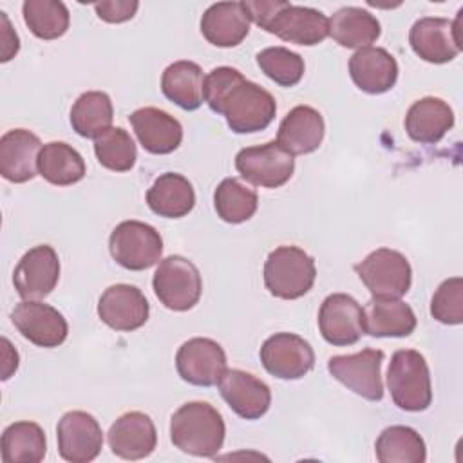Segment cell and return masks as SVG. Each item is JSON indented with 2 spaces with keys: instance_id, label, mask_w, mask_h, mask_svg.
<instances>
[{
  "instance_id": "7",
  "label": "cell",
  "mask_w": 463,
  "mask_h": 463,
  "mask_svg": "<svg viewBox=\"0 0 463 463\" xmlns=\"http://www.w3.org/2000/svg\"><path fill=\"white\" fill-rule=\"evenodd\" d=\"M152 288L159 302L172 311L192 309L203 293V279L197 266L181 255L163 259L154 273Z\"/></svg>"
},
{
  "instance_id": "9",
  "label": "cell",
  "mask_w": 463,
  "mask_h": 463,
  "mask_svg": "<svg viewBox=\"0 0 463 463\" xmlns=\"http://www.w3.org/2000/svg\"><path fill=\"white\" fill-rule=\"evenodd\" d=\"M235 168L242 179L260 188H279L295 172V159L277 141L246 146L235 156Z\"/></svg>"
},
{
  "instance_id": "36",
  "label": "cell",
  "mask_w": 463,
  "mask_h": 463,
  "mask_svg": "<svg viewBox=\"0 0 463 463\" xmlns=\"http://www.w3.org/2000/svg\"><path fill=\"white\" fill-rule=\"evenodd\" d=\"M22 14L29 31L40 40H56L63 36L71 24L67 5L58 0H25Z\"/></svg>"
},
{
  "instance_id": "21",
  "label": "cell",
  "mask_w": 463,
  "mask_h": 463,
  "mask_svg": "<svg viewBox=\"0 0 463 463\" xmlns=\"http://www.w3.org/2000/svg\"><path fill=\"white\" fill-rule=\"evenodd\" d=\"M141 146L156 156H165L179 148L183 141L181 123L157 107H143L128 116Z\"/></svg>"
},
{
  "instance_id": "18",
  "label": "cell",
  "mask_w": 463,
  "mask_h": 463,
  "mask_svg": "<svg viewBox=\"0 0 463 463\" xmlns=\"http://www.w3.org/2000/svg\"><path fill=\"white\" fill-rule=\"evenodd\" d=\"M217 385L228 407L244 420H259L271 405V391L268 383L251 373L226 369Z\"/></svg>"
},
{
  "instance_id": "10",
  "label": "cell",
  "mask_w": 463,
  "mask_h": 463,
  "mask_svg": "<svg viewBox=\"0 0 463 463\" xmlns=\"http://www.w3.org/2000/svg\"><path fill=\"white\" fill-rule=\"evenodd\" d=\"M382 362L383 351L367 347L354 354L331 356L327 360V371L335 380H338L354 394L369 402H380L383 398V383L380 373Z\"/></svg>"
},
{
  "instance_id": "28",
  "label": "cell",
  "mask_w": 463,
  "mask_h": 463,
  "mask_svg": "<svg viewBox=\"0 0 463 463\" xmlns=\"http://www.w3.org/2000/svg\"><path fill=\"white\" fill-rule=\"evenodd\" d=\"M146 204L159 217L179 219L194 210L195 192L184 175L165 172L148 188Z\"/></svg>"
},
{
  "instance_id": "35",
  "label": "cell",
  "mask_w": 463,
  "mask_h": 463,
  "mask_svg": "<svg viewBox=\"0 0 463 463\" xmlns=\"http://www.w3.org/2000/svg\"><path fill=\"white\" fill-rule=\"evenodd\" d=\"M213 206L224 222L241 224L253 217L259 206V197L255 190L248 188L239 179L226 177L213 192Z\"/></svg>"
},
{
  "instance_id": "33",
  "label": "cell",
  "mask_w": 463,
  "mask_h": 463,
  "mask_svg": "<svg viewBox=\"0 0 463 463\" xmlns=\"http://www.w3.org/2000/svg\"><path fill=\"white\" fill-rule=\"evenodd\" d=\"M114 119L110 96L101 90L83 92L71 109L72 130L87 139H96L107 132Z\"/></svg>"
},
{
  "instance_id": "17",
  "label": "cell",
  "mask_w": 463,
  "mask_h": 463,
  "mask_svg": "<svg viewBox=\"0 0 463 463\" xmlns=\"http://www.w3.org/2000/svg\"><path fill=\"white\" fill-rule=\"evenodd\" d=\"M150 306L143 291L132 284L109 286L98 300V317L116 331H134L148 320Z\"/></svg>"
},
{
  "instance_id": "23",
  "label": "cell",
  "mask_w": 463,
  "mask_h": 463,
  "mask_svg": "<svg viewBox=\"0 0 463 463\" xmlns=\"http://www.w3.org/2000/svg\"><path fill=\"white\" fill-rule=\"evenodd\" d=\"M326 134L322 114L309 105L293 107L279 125L277 143L291 156L315 152Z\"/></svg>"
},
{
  "instance_id": "1",
  "label": "cell",
  "mask_w": 463,
  "mask_h": 463,
  "mask_svg": "<svg viewBox=\"0 0 463 463\" xmlns=\"http://www.w3.org/2000/svg\"><path fill=\"white\" fill-rule=\"evenodd\" d=\"M204 101L213 112L224 116L235 134L264 130L277 112L271 92L228 65L213 69L204 78Z\"/></svg>"
},
{
  "instance_id": "26",
  "label": "cell",
  "mask_w": 463,
  "mask_h": 463,
  "mask_svg": "<svg viewBox=\"0 0 463 463\" xmlns=\"http://www.w3.org/2000/svg\"><path fill=\"white\" fill-rule=\"evenodd\" d=\"M250 33V16L242 2L212 4L201 18V34L215 47H235Z\"/></svg>"
},
{
  "instance_id": "2",
  "label": "cell",
  "mask_w": 463,
  "mask_h": 463,
  "mask_svg": "<svg viewBox=\"0 0 463 463\" xmlns=\"http://www.w3.org/2000/svg\"><path fill=\"white\" fill-rule=\"evenodd\" d=\"M242 5L250 20L284 42L311 47L329 36V18L318 9L282 0H250Z\"/></svg>"
},
{
  "instance_id": "42",
  "label": "cell",
  "mask_w": 463,
  "mask_h": 463,
  "mask_svg": "<svg viewBox=\"0 0 463 463\" xmlns=\"http://www.w3.org/2000/svg\"><path fill=\"white\" fill-rule=\"evenodd\" d=\"M2 380H7L18 369V353L5 336L2 338Z\"/></svg>"
},
{
  "instance_id": "6",
  "label": "cell",
  "mask_w": 463,
  "mask_h": 463,
  "mask_svg": "<svg viewBox=\"0 0 463 463\" xmlns=\"http://www.w3.org/2000/svg\"><path fill=\"white\" fill-rule=\"evenodd\" d=\"M354 271L373 298H402L412 282V269L407 257L391 248L371 251Z\"/></svg>"
},
{
  "instance_id": "24",
  "label": "cell",
  "mask_w": 463,
  "mask_h": 463,
  "mask_svg": "<svg viewBox=\"0 0 463 463\" xmlns=\"http://www.w3.org/2000/svg\"><path fill=\"white\" fill-rule=\"evenodd\" d=\"M349 76L353 83L367 94H383L398 80V63L383 47L358 49L349 58Z\"/></svg>"
},
{
  "instance_id": "15",
  "label": "cell",
  "mask_w": 463,
  "mask_h": 463,
  "mask_svg": "<svg viewBox=\"0 0 463 463\" xmlns=\"http://www.w3.org/2000/svg\"><path fill=\"white\" fill-rule=\"evenodd\" d=\"M175 369L184 382L212 387L219 383L226 371V353L215 340L195 336L177 349Z\"/></svg>"
},
{
  "instance_id": "34",
  "label": "cell",
  "mask_w": 463,
  "mask_h": 463,
  "mask_svg": "<svg viewBox=\"0 0 463 463\" xmlns=\"http://www.w3.org/2000/svg\"><path fill=\"white\" fill-rule=\"evenodd\" d=\"M380 463H423L427 447L423 438L407 425H391L382 430L374 443Z\"/></svg>"
},
{
  "instance_id": "38",
  "label": "cell",
  "mask_w": 463,
  "mask_h": 463,
  "mask_svg": "<svg viewBox=\"0 0 463 463\" xmlns=\"http://www.w3.org/2000/svg\"><path fill=\"white\" fill-rule=\"evenodd\" d=\"M260 71L280 87H293L304 76V58L286 47H266L257 52Z\"/></svg>"
},
{
  "instance_id": "4",
  "label": "cell",
  "mask_w": 463,
  "mask_h": 463,
  "mask_svg": "<svg viewBox=\"0 0 463 463\" xmlns=\"http://www.w3.org/2000/svg\"><path fill=\"white\" fill-rule=\"evenodd\" d=\"M387 387L398 409L425 411L432 402L430 371L425 356L416 349H398L389 362Z\"/></svg>"
},
{
  "instance_id": "16",
  "label": "cell",
  "mask_w": 463,
  "mask_h": 463,
  "mask_svg": "<svg viewBox=\"0 0 463 463\" xmlns=\"http://www.w3.org/2000/svg\"><path fill=\"white\" fill-rule=\"evenodd\" d=\"M362 306L347 293H333L318 309V329L331 345H353L364 335Z\"/></svg>"
},
{
  "instance_id": "8",
  "label": "cell",
  "mask_w": 463,
  "mask_h": 463,
  "mask_svg": "<svg viewBox=\"0 0 463 463\" xmlns=\"http://www.w3.org/2000/svg\"><path fill=\"white\" fill-rule=\"evenodd\" d=\"M109 250L121 268L143 271L159 262L163 239L154 226L130 219L119 222L112 230L109 237Z\"/></svg>"
},
{
  "instance_id": "27",
  "label": "cell",
  "mask_w": 463,
  "mask_h": 463,
  "mask_svg": "<svg viewBox=\"0 0 463 463\" xmlns=\"http://www.w3.org/2000/svg\"><path fill=\"white\" fill-rule=\"evenodd\" d=\"M454 127V112L447 101L434 96L416 99L405 116L407 136L421 145H434Z\"/></svg>"
},
{
  "instance_id": "22",
  "label": "cell",
  "mask_w": 463,
  "mask_h": 463,
  "mask_svg": "<svg viewBox=\"0 0 463 463\" xmlns=\"http://www.w3.org/2000/svg\"><path fill=\"white\" fill-rule=\"evenodd\" d=\"M409 43L418 58L436 65L452 61L463 51L454 38L452 22L441 16L416 20L409 33Z\"/></svg>"
},
{
  "instance_id": "14",
  "label": "cell",
  "mask_w": 463,
  "mask_h": 463,
  "mask_svg": "<svg viewBox=\"0 0 463 463\" xmlns=\"http://www.w3.org/2000/svg\"><path fill=\"white\" fill-rule=\"evenodd\" d=\"M58 452L69 463H89L103 447V432L98 420L85 411L65 412L56 425Z\"/></svg>"
},
{
  "instance_id": "39",
  "label": "cell",
  "mask_w": 463,
  "mask_h": 463,
  "mask_svg": "<svg viewBox=\"0 0 463 463\" xmlns=\"http://www.w3.org/2000/svg\"><path fill=\"white\" fill-rule=\"evenodd\" d=\"M430 315L434 320L447 326L463 322V279L450 277L443 280L430 300Z\"/></svg>"
},
{
  "instance_id": "32",
  "label": "cell",
  "mask_w": 463,
  "mask_h": 463,
  "mask_svg": "<svg viewBox=\"0 0 463 463\" xmlns=\"http://www.w3.org/2000/svg\"><path fill=\"white\" fill-rule=\"evenodd\" d=\"M4 463H40L47 452L43 429L34 421H14L2 432Z\"/></svg>"
},
{
  "instance_id": "31",
  "label": "cell",
  "mask_w": 463,
  "mask_h": 463,
  "mask_svg": "<svg viewBox=\"0 0 463 463\" xmlns=\"http://www.w3.org/2000/svg\"><path fill=\"white\" fill-rule=\"evenodd\" d=\"M81 154L65 141L45 143L38 156V174L54 186H71L85 177Z\"/></svg>"
},
{
  "instance_id": "5",
  "label": "cell",
  "mask_w": 463,
  "mask_h": 463,
  "mask_svg": "<svg viewBox=\"0 0 463 463\" xmlns=\"http://www.w3.org/2000/svg\"><path fill=\"white\" fill-rule=\"evenodd\" d=\"M315 279V260L298 246H279L264 262V286L282 300L304 297L313 288Z\"/></svg>"
},
{
  "instance_id": "37",
  "label": "cell",
  "mask_w": 463,
  "mask_h": 463,
  "mask_svg": "<svg viewBox=\"0 0 463 463\" xmlns=\"http://www.w3.org/2000/svg\"><path fill=\"white\" fill-rule=\"evenodd\" d=\"M94 154L101 166L112 172H128L137 159L132 136L121 127H110L94 139Z\"/></svg>"
},
{
  "instance_id": "12",
  "label": "cell",
  "mask_w": 463,
  "mask_h": 463,
  "mask_svg": "<svg viewBox=\"0 0 463 463\" xmlns=\"http://www.w3.org/2000/svg\"><path fill=\"white\" fill-rule=\"evenodd\" d=\"M60 259L52 246L38 244L24 253L13 271V284L24 300H42L58 284Z\"/></svg>"
},
{
  "instance_id": "41",
  "label": "cell",
  "mask_w": 463,
  "mask_h": 463,
  "mask_svg": "<svg viewBox=\"0 0 463 463\" xmlns=\"http://www.w3.org/2000/svg\"><path fill=\"white\" fill-rule=\"evenodd\" d=\"M0 18H2V61H9L20 49V38L16 34V31L11 27L9 18L5 16L4 11H0Z\"/></svg>"
},
{
  "instance_id": "3",
  "label": "cell",
  "mask_w": 463,
  "mask_h": 463,
  "mask_svg": "<svg viewBox=\"0 0 463 463\" xmlns=\"http://www.w3.org/2000/svg\"><path fill=\"white\" fill-rule=\"evenodd\" d=\"M224 436V420L208 402H188L170 418V439L184 454L213 458L221 450Z\"/></svg>"
},
{
  "instance_id": "30",
  "label": "cell",
  "mask_w": 463,
  "mask_h": 463,
  "mask_svg": "<svg viewBox=\"0 0 463 463\" xmlns=\"http://www.w3.org/2000/svg\"><path fill=\"white\" fill-rule=\"evenodd\" d=\"M380 33L382 27L376 16L362 7H342L329 18V36L347 49L371 47Z\"/></svg>"
},
{
  "instance_id": "13",
  "label": "cell",
  "mask_w": 463,
  "mask_h": 463,
  "mask_svg": "<svg viewBox=\"0 0 463 463\" xmlns=\"http://www.w3.org/2000/svg\"><path fill=\"white\" fill-rule=\"evenodd\" d=\"M11 322L25 340L45 349L61 345L69 333L65 317L40 300L18 302L11 311Z\"/></svg>"
},
{
  "instance_id": "29",
  "label": "cell",
  "mask_w": 463,
  "mask_h": 463,
  "mask_svg": "<svg viewBox=\"0 0 463 463\" xmlns=\"http://www.w3.org/2000/svg\"><path fill=\"white\" fill-rule=\"evenodd\" d=\"M203 69L190 60L170 63L161 76V90L166 99L184 110H195L204 99Z\"/></svg>"
},
{
  "instance_id": "11",
  "label": "cell",
  "mask_w": 463,
  "mask_h": 463,
  "mask_svg": "<svg viewBox=\"0 0 463 463\" xmlns=\"http://www.w3.org/2000/svg\"><path fill=\"white\" fill-rule=\"evenodd\" d=\"M264 369L280 380H298L315 365V351L307 340L295 333H275L260 347Z\"/></svg>"
},
{
  "instance_id": "25",
  "label": "cell",
  "mask_w": 463,
  "mask_h": 463,
  "mask_svg": "<svg viewBox=\"0 0 463 463\" xmlns=\"http://www.w3.org/2000/svg\"><path fill=\"white\" fill-rule=\"evenodd\" d=\"M364 333L374 338H402L416 329L412 307L400 298H371L362 307Z\"/></svg>"
},
{
  "instance_id": "19",
  "label": "cell",
  "mask_w": 463,
  "mask_h": 463,
  "mask_svg": "<svg viewBox=\"0 0 463 463\" xmlns=\"http://www.w3.org/2000/svg\"><path fill=\"white\" fill-rule=\"evenodd\" d=\"M112 454L121 459H143L150 456L157 445V432L152 418L141 411L121 414L107 432Z\"/></svg>"
},
{
  "instance_id": "20",
  "label": "cell",
  "mask_w": 463,
  "mask_h": 463,
  "mask_svg": "<svg viewBox=\"0 0 463 463\" xmlns=\"http://www.w3.org/2000/svg\"><path fill=\"white\" fill-rule=\"evenodd\" d=\"M42 141L25 128L7 130L0 137V174L9 183H27L38 172Z\"/></svg>"
},
{
  "instance_id": "40",
  "label": "cell",
  "mask_w": 463,
  "mask_h": 463,
  "mask_svg": "<svg viewBox=\"0 0 463 463\" xmlns=\"http://www.w3.org/2000/svg\"><path fill=\"white\" fill-rule=\"evenodd\" d=\"M137 7H139V2L136 0H107V2L94 4L98 18L109 24H121L134 18Z\"/></svg>"
}]
</instances>
